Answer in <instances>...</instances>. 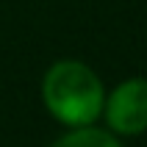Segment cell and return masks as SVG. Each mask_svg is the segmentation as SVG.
Segmentation results:
<instances>
[{
  "label": "cell",
  "mask_w": 147,
  "mask_h": 147,
  "mask_svg": "<svg viewBox=\"0 0 147 147\" xmlns=\"http://www.w3.org/2000/svg\"><path fill=\"white\" fill-rule=\"evenodd\" d=\"M106 108V119L117 133L125 136H136L147 131V81L144 78H133V81L119 83L111 97L103 103Z\"/></svg>",
  "instance_id": "cell-2"
},
{
  "label": "cell",
  "mask_w": 147,
  "mask_h": 147,
  "mask_svg": "<svg viewBox=\"0 0 147 147\" xmlns=\"http://www.w3.org/2000/svg\"><path fill=\"white\" fill-rule=\"evenodd\" d=\"M42 100L53 117L64 125H92L103 111V83L81 61H58L42 81Z\"/></svg>",
  "instance_id": "cell-1"
},
{
  "label": "cell",
  "mask_w": 147,
  "mask_h": 147,
  "mask_svg": "<svg viewBox=\"0 0 147 147\" xmlns=\"http://www.w3.org/2000/svg\"><path fill=\"white\" fill-rule=\"evenodd\" d=\"M53 147H119V142H117L111 133H106V131H97V128L83 125L78 131L61 136Z\"/></svg>",
  "instance_id": "cell-3"
}]
</instances>
